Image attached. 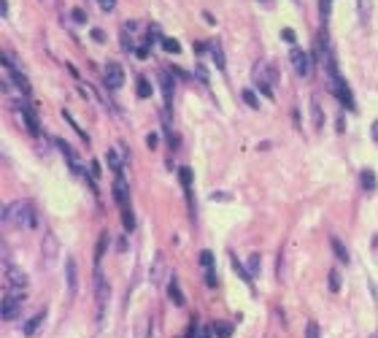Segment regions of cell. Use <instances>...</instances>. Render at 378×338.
Returning a JSON list of instances; mask_svg holds the SVG:
<instances>
[{
  "instance_id": "cell-39",
  "label": "cell",
  "mask_w": 378,
  "mask_h": 338,
  "mask_svg": "<svg viewBox=\"0 0 378 338\" xmlns=\"http://www.w3.org/2000/svg\"><path fill=\"white\" fill-rule=\"evenodd\" d=\"M73 19H76L78 24H87V14H84L81 8H73Z\"/></svg>"
},
{
  "instance_id": "cell-15",
  "label": "cell",
  "mask_w": 378,
  "mask_h": 338,
  "mask_svg": "<svg viewBox=\"0 0 378 338\" xmlns=\"http://www.w3.org/2000/svg\"><path fill=\"white\" fill-rule=\"evenodd\" d=\"M330 246H333V252H335V257H338V260H341L343 265H349V260H351V257H349V252H346V246H343V241H341V238H338V236H333V238H330Z\"/></svg>"
},
{
  "instance_id": "cell-17",
  "label": "cell",
  "mask_w": 378,
  "mask_h": 338,
  "mask_svg": "<svg viewBox=\"0 0 378 338\" xmlns=\"http://www.w3.org/2000/svg\"><path fill=\"white\" fill-rule=\"evenodd\" d=\"M360 184H362V190H365V192H376V187H378L376 174H373L370 168H365L362 174H360Z\"/></svg>"
},
{
  "instance_id": "cell-25",
  "label": "cell",
  "mask_w": 378,
  "mask_h": 338,
  "mask_svg": "<svg viewBox=\"0 0 378 338\" xmlns=\"http://www.w3.org/2000/svg\"><path fill=\"white\" fill-rule=\"evenodd\" d=\"M105 160H108V168L114 170L116 176H122V160H119V154L114 149H108V154H105Z\"/></svg>"
},
{
  "instance_id": "cell-13",
  "label": "cell",
  "mask_w": 378,
  "mask_h": 338,
  "mask_svg": "<svg viewBox=\"0 0 378 338\" xmlns=\"http://www.w3.org/2000/svg\"><path fill=\"white\" fill-rule=\"evenodd\" d=\"M11 82L19 87V92H22L24 98H30L32 95V87H30V82H27V76L22 74V70H11Z\"/></svg>"
},
{
  "instance_id": "cell-47",
  "label": "cell",
  "mask_w": 378,
  "mask_h": 338,
  "mask_svg": "<svg viewBox=\"0 0 378 338\" xmlns=\"http://www.w3.org/2000/svg\"><path fill=\"white\" fill-rule=\"evenodd\" d=\"M0 11H3V16H8V0H0Z\"/></svg>"
},
{
  "instance_id": "cell-35",
  "label": "cell",
  "mask_w": 378,
  "mask_h": 338,
  "mask_svg": "<svg viewBox=\"0 0 378 338\" xmlns=\"http://www.w3.org/2000/svg\"><path fill=\"white\" fill-rule=\"evenodd\" d=\"M200 265H203L205 270L214 268V254H211V249H203V252H200Z\"/></svg>"
},
{
  "instance_id": "cell-37",
  "label": "cell",
  "mask_w": 378,
  "mask_h": 338,
  "mask_svg": "<svg viewBox=\"0 0 378 338\" xmlns=\"http://www.w3.org/2000/svg\"><path fill=\"white\" fill-rule=\"evenodd\" d=\"M281 38H284L287 44H295V41H297V36H295V30H292V28H284V30H281Z\"/></svg>"
},
{
  "instance_id": "cell-43",
  "label": "cell",
  "mask_w": 378,
  "mask_h": 338,
  "mask_svg": "<svg viewBox=\"0 0 378 338\" xmlns=\"http://www.w3.org/2000/svg\"><path fill=\"white\" fill-rule=\"evenodd\" d=\"M135 54H138V60H146L151 52H149V46H141V49H135Z\"/></svg>"
},
{
  "instance_id": "cell-40",
  "label": "cell",
  "mask_w": 378,
  "mask_h": 338,
  "mask_svg": "<svg viewBox=\"0 0 378 338\" xmlns=\"http://www.w3.org/2000/svg\"><path fill=\"white\" fill-rule=\"evenodd\" d=\"M205 284H208V287H216V276H214V268H208V270H205Z\"/></svg>"
},
{
  "instance_id": "cell-49",
  "label": "cell",
  "mask_w": 378,
  "mask_h": 338,
  "mask_svg": "<svg viewBox=\"0 0 378 338\" xmlns=\"http://www.w3.org/2000/svg\"><path fill=\"white\" fill-rule=\"evenodd\" d=\"M373 141H378V119L373 122Z\"/></svg>"
},
{
  "instance_id": "cell-51",
  "label": "cell",
  "mask_w": 378,
  "mask_h": 338,
  "mask_svg": "<svg viewBox=\"0 0 378 338\" xmlns=\"http://www.w3.org/2000/svg\"><path fill=\"white\" fill-rule=\"evenodd\" d=\"M295 3H300V0H295Z\"/></svg>"
},
{
  "instance_id": "cell-42",
  "label": "cell",
  "mask_w": 378,
  "mask_h": 338,
  "mask_svg": "<svg viewBox=\"0 0 378 338\" xmlns=\"http://www.w3.org/2000/svg\"><path fill=\"white\" fill-rule=\"evenodd\" d=\"M89 165H92V168H89V170H92V178H97V176H100V162H97V160H92Z\"/></svg>"
},
{
  "instance_id": "cell-4",
  "label": "cell",
  "mask_w": 378,
  "mask_h": 338,
  "mask_svg": "<svg viewBox=\"0 0 378 338\" xmlns=\"http://www.w3.org/2000/svg\"><path fill=\"white\" fill-rule=\"evenodd\" d=\"M103 84L108 90H119L124 84V68L119 62H105L103 68Z\"/></svg>"
},
{
  "instance_id": "cell-41",
  "label": "cell",
  "mask_w": 378,
  "mask_h": 338,
  "mask_svg": "<svg viewBox=\"0 0 378 338\" xmlns=\"http://www.w3.org/2000/svg\"><path fill=\"white\" fill-rule=\"evenodd\" d=\"M92 41H95V44H105V32L103 30H92Z\"/></svg>"
},
{
  "instance_id": "cell-2",
  "label": "cell",
  "mask_w": 378,
  "mask_h": 338,
  "mask_svg": "<svg viewBox=\"0 0 378 338\" xmlns=\"http://www.w3.org/2000/svg\"><path fill=\"white\" fill-rule=\"evenodd\" d=\"M254 82H257V87H260L268 98L273 95V82H278V68H276V62H260Z\"/></svg>"
},
{
  "instance_id": "cell-36",
  "label": "cell",
  "mask_w": 378,
  "mask_h": 338,
  "mask_svg": "<svg viewBox=\"0 0 378 338\" xmlns=\"http://www.w3.org/2000/svg\"><path fill=\"white\" fill-rule=\"evenodd\" d=\"M243 100H246V106H251V108H260V100H257V95L251 90H243Z\"/></svg>"
},
{
  "instance_id": "cell-32",
  "label": "cell",
  "mask_w": 378,
  "mask_h": 338,
  "mask_svg": "<svg viewBox=\"0 0 378 338\" xmlns=\"http://www.w3.org/2000/svg\"><path fill=\"white\" fill-rule=\"evenodd\" d=\"M341 270H330V292H341Z\"/></svg>"
},
{
  "instance_id": "cell-38",
  "label": "cell",
  "mask_w": 378,
  "mask_h": 338,
  "mask_svg": "<svg viewBox=\"0 0 378 338\" xmlns=\"http://www.w3.org/2000/svg\"><path fill=\"white\" fill-rule=\"evenodd\" d=\"M97 6H100L105 14H108V11H114V8H116V0H97Z\"/></svg>"
},
{
  "instance_id": "cell-33",
  "label": "cell",
  "mask_w": 378,
  "mask_h": 338,
  "mask_svg": "<svg viewBox=\"0 0 378 338\" xmlns=\"http://www.w3.org/2000/svg\"><path fill=\"white\" fill-rule=\"evenodd\" d=\"M360 19L362 24L370 22V0H360Z\"/></svg>"
},
{
  "instance_id": "cell-21",
  "label": "cell",
  "mask_w": 378,
  "mask_h": 338,
  "mask_svg": "<svg viewBox=\"0 0 378 338\" xmlns=\"http://www.w3.org/2000/svg\"><path fill=\"white\" fill-rule=\"evenodd\" d=\"M160 84H162V95H165V100H173V78H170V74H160Z\"/></svg>"
},
{
  "instance_id": "cell-18",
  "label": "cell",
  "mask_w": 378,
  "mask_h": 338,
  "mask_svg": "<svg viewBox=\"0 0 378 338\" xmlns=\"http://www.w3.org/2000/svg\"><path fill=\"white\" fill-rule=\"evenodd\" d=\"M168 295H170V300H173L176 306H184V292H181V287H178L176 276H170V282H168Z\"/></svg>"
},
{
  "instance_id": "cell-48",
  "label": "cell",
  "mask_w": 378,
  "mask_h": 338,
  "mask_svg": "<svg viewBox=\"0 0 378 338\" xmlns=\"http://www.w3.org/2000/svg\"><path fill=\"white\" fill-rule=\"evenodd\" d=\"M227 198H230L227 192H214V200H227Z\"/></svg>"
},
{
  "instance_id": "cell-16",
  "label": "cell",
  "mask_w": 378,
  "mask_h": 338,
  "mask_svg": "<svg viewBox=\"0 0 378 338\" xmlns=\"http://www.w3.org/2000/svg\"><path fill=\"white\" fill-rule=\"evenodd\" d=\"M65 279H68V290H70V295H73V292H76V260H73V257L65 260Z\"/></svg>"
},
{
  "instance_id": "cell-8",
  "label": "cell",
  "mask_w": 378,
  "mask_h": 338,
  "mask_svg": "<svg viewBox=\"0 0 378 338\" xmlns=\"http://www.w3.org/2000/svg\"><path fill=\"white\" fill-rule=\"evenodd\" d=\"M19 308H22V300L5 292V295H3V306H0V311H3V320H5V322H14L16 316H19Z\"/></svg>"
},
{
  "instance_id": "cell-50",
  "label": "cell",
  "mask_w": 378,
  "mask_h": 338,
  "mask_svg": "<svg viewBox=\"0 0 378 338\" xmlns=\"http://www.w3.org/2000/svg\"><path fill=\"white\" fill-rule=\"evenodd\" d=\"M260 3H265V6H270V0H260Z\"/></svg>"
},
{
  "instance_id": "cell-30",
  "label": "cell",
  "mask_w": 378,
  "mask_h": 338,
  "mask_svg": "<svg viewBox=\"0 0 378 338\" xmlns=\"http://www.w3.org/2000/svg\"><path fill=\"white\" fill-rule=\"evenodd\" d=\"M62 116H65V119H68V122H70V128H73V130H76V132H78V136H81V141H84V144H89V136H87V132H84V130H81V124H78V122H76V119H73V116L68 114V111H62Z\"/></svg>"
},
{
  "instance_id": "cell-10",
  "label": "cell",
  "mask_w": 378,
  "mask_h": 338,
  "mask_svg": "<svg viewBox=\"0 0 378 338\" xmlns=\"http://www.w3.org/2000/svg\"><path fill=\"white\" fill-rule=\"evenodd\" d=\"M43 322H46V308H41V311H38V314H35V316H30V320H27V322H24V328H22V333H24V336H27V338H32V336H35V333H38V330H41V328H43Z\"/></svg>"
},
{
  "instance_id": "cell-12",
  "label": "cell",
  "mask_w": 378,
  "mask_h": 338,
  "mask_svg": "<svg viewBox=\"0 0 378 338\" xmlns=\"http://www.w3.org/2000/svg\"><path fill=\"white\" fill-rule=\"evenodd\" d=\"M127 195H130L127 182H124L122 176H116V182H114V200L119 203V206H127Z\"/></svg>"
},
{
  "instance_id": "cell-7",
  "label": "cell",
  "mask_w": 378,
  "mask_h": 338,
  "mask_svg": "<svg viewBox=\"0 0 378 338\" xmlns=\"http://www.w3.org/2000/svg\"><path fill=\"white\" fill-rule=\"evenodd\" d=\"M108 295H111V287H108V282L100 276V270H97V276H95V300H97V311H105V306H108Z\"/></svg>"
},
{
  "instance_id": "cell-23",
  "label": "cell",
  "mask_w": 378,
  "mask_h": 338,
  "mask_svg": "<svg viewBox=\"0 0 378 338\" xmlns=\"http://www.w3.org/2000/svg\"><path fill=\"white\" fill-rule=\"evenodd\" d=\"M105 246H108V233H103L97 238V249H95V270H100V257L105 254Z\"/></svg>"
},
{
  "instance_id": "cell-14",
  "label": "cell",
  "mask_w": 378,
  "mask_h": 338,
  "mask_svg": "<svg viewBox=\"0 0 378 338\" xmlns=\"http://www.w3.org/2000/svg\"><path fill=\"white\" fill-rule=\"evenodd\" d=\"M208 52H211V57H214L216 68L219 70H227V60H224V52H222V46H219V41H211L208 44Z\"/></svg>"
},
{
  "instance_id": "cell-3",
  "label": "cell",
  "mask_w": 378,
  "mask_h": 338,
  "mask_svg": "<svg viewBox=\"0 0 378 338\" xmlns=\"http://www.w3.org/2000/svg\"><path fill=\"white\" fill-rule=\"evenodd\" d=\"M327 84H330V90H333V95L341 100L343 106H346L349 111H357V103H354V95H351V90H349V84L343 82V76L341 74H333L327 78Z\"/></svg>"
},
{
  "instance_id": "cell-9",
  "label": "cell",
  "mask_w": 378,
  "mask_h": 338,
  "mask_svg": "<svg viewBox=\"0 0 378 338\" xmlns=\"http://www.w3.org/2000/svg\"><path fill=\"white\" fill-rule=\"evenodd\" d=\"M292 68L297 70V76H303L306 78L308 74H311V62H308V54L306 52H300V49H292Z\"/></svg>"
},
{
  "instance_id": "cell-11",
  "label": "cell",
  "mask_w": 378,
  "mask_h": 338,
  "mask_svg": "<svg viewBox=\"0 0 378 338\" xmlns=\"http://www.w3.org/2000/svg\"><path fill=\"white\" fill-rule=\"evenodd\" d=\"M162 276H165V254H162V252H157L154 262H151V270H149V279H151V284H160Z\"/></svg>"
},
{
  "instance_id": "cell-22",
  "label": "cell",
  "mask_w": 378,
  "mask_h": 338,
  "mask_svg": "<svg viewBox=\"0 0 378 338\" xmlns=\"http://www.w3.org/2000/svg\"><path fill=\"white\" fill-rule=\"evenodd\" d=\"M311 114H314L316 130H322V128H324V111H322V106H319V98H314V100H311Z\"/></svg>"
},
{
  "instance_id": "cell-19",
  "label": "cell",
  "mask_w": 378,
  "mask_h": 338,
  "mask_svg": "<svg viewBox=\"0 0 378 338\" xmlns=\"http://www.w3.org/2000/svg\"><path fill=\"white\" fill-rule=\"evenodd\" d=\"M135 338H151V316H141L135 322Z\"/></svg>"
},
{
  "instance_id": "cell-6",
  "label": "cell",
  "mask_w": 378,
  "mask_h": 338,
  "mask_svg": "<svg viewBox=\"0 0 378 338\" xmlns=\"http://www.w3.org/2000/svg\"><path fill=\"white\" fill-rule=\"evenodd\" d=\"M16 108H19V114H22V119H24V128H27L32 136H41V122H38V116H35V111H32V106H27V103L19 100Z\"/></svg>"
},
{
  "instance_id": "cell-45",
  "label": "cell",
  "mask_w": 378,
  "mask_h": 338,
  "mask_svg": "<svg viewBox=\"0 0 378 338\" xmlns=\"http://www.w3.org/2000/svg\"><path fill=\"white\" fill-rule=\"evenodd\" d=\"M157 141H160V138H157L154 132H151V136L146 138V144H149V149H157Z\"/></svg>"
},
{
  "instance_id": "cell-46",
  "label": "cell",
  "mask_w": 378,
  "mask_h": 338,
  "mask_svg": "<svg viewBox=\"0 0 378 338\" xmlns=\"http://www.w3.org/2000/svg\"><path fill=\"white\" fill-rule=\"evenodd\" d=\"M116 246H119V252H122V254H124V252H127V238H119V244H116Z\"/></svg>"
},
{
  "instance_id": "cell-5",
  "label": "cell",
  "mask_w": 378,
  "mask_h": 338,
  "mask_svg": "<svg viewBox=\"0 0 378 338\" xmlns=\"http://www.w3.org/2000/svg\"><path fill=\"white\" fill-rule=\"evenodd\" d=\"M41 252H43V262L51 268L54 260H57V254H59V241H57V236L51 233V230H46V233H43V246H41Z\"/></svg>"
},
{
  "instance_id": "cell-24",
  "label": "cell",
  "mask_w": 378,
  "mask_h": 338,
  "mask_svg": "<svg viewBox=\"0 0 378 338\" xmlns=\"http://www.w3.org/2000/svg\"><path fill=\"white\" fill-rule=\"evenodd\" d=\"M122 224H124V230H135V214H132V208L130 206H122Z\"/></svg>"
},
{
  "instance_id": "cell-29",
  "label": "cell",
  "mask_w": 378,
  "mask_h": 338,
  "mask_svg": "<svg viewBox=\"0 0 378 338\" xmlns=\"http://www.w3.org/2000/svg\"><path fill=\"white\" fill-rule=\"evenodd\" d=\"M160 44H162L165 52H170V54H178V52H181V44H178L176 38H160Z\"/></svg>"
},
{
  "instance_id": "cell-44",
  "label": "cell",
  "mask_w": 378,
  "mask_h": 338,
  "mask_svg": "<svg viewBox=\"0 0 378 338\" xmlns=\"http://www.w3.org/2000/svg\"><path fill=\"white\" fill-rule=\"evenodd\" d=\"M122 46H124V49H135V46H132V41H130V36H127V32H122Z\"/></svg>"
},
{
  "instance_id": "cell-26",
  "label": "cell",
  "mask_w": 378,
  "mask_h": 338,
  "mask_svg": "<svg viewBox=\"0 0 378 338\" xmlns=\"http://www.w3.org/2000/svg\"><path fill=\"white\" fill-rule=\"evenodd\" d=\"M211 330H214L219 338H230V336H233V324H227V322H214V324H211Z\"/></svg>"
},
{
  "instance_id": "cell-34",
  "label": "cell",
  "mask_w": 378,
  "mask_h": 338,
  "mask_svg": "<svg viewBox=\"0 0 378 338\" xmlns=\"http://www.w3.org/2000/svg\"><path fill=\"white\" fill-rule=\"evenodd\" d=\"M306 338H322V330H319V322H314L311 320L306 324Z\"/></svg>"
},
{
  "instance_id": "cell-31",
  "label": "cell",
  "mask_w": 378,
  "mask_h": 338,
  "mask_svg": "<svg viewBox=\"0 0 378 338\" xmlns=\"http://www.w3.org/2000/svg\"><path fill=\"white\" fill-rule=\"evenodd\" d=\"M178 178H181V187H184V190L192 187V170H189V165H181V170H178Z\"/></svg>"
},
{
  "instance_id": "cell-27",
  "label": "cell",
  "mask_w": 378,
  "mask_h": 338,
  "mask_svg": "<svg viewBox=\"0 0 378 338\" xmlns=\"http://www.w3.org/2000/svg\"><path fill=\"white\" fill-rule=\"evenodd\" d=\"M230 265H233V268H235V274H238V276H241V279H243V282H251V276H249V270H246V268H243V265H241V260H238V257L233 254V252H230Z\"/></svg>"
},
{
  "instance_id": "cell-28",
  "label": "cell",
  "mask_w": 378,
  "mask_h": 338,
  "mask_svg": "<svg viewBox=\"0 0 378 338\" xmlns=\"http://www.w3.org/2000/svg\"><path fill=\"white\" fill-rule=\"evenodd\" d=\"M260 262H262V257L254 252V254L249 257V265H246V270H249V276H251V279H254V276L260 274Z\"/></svg>"
},
{
  "instance_id": "cell-20",
  "label": "cell",
  "mask_w": 378,
  "mask_h": 338,
  "mask_svg": "<svg viewBox=\"0 0 378 338\" xmlns=\"http://www.w3.org/2000/svg\"><path fill=\"white\" fill-rule=\"evenodd\" d=\"M151 92H154V87H151V82L146 76H138L135 82V95L138 98H151Z\"/></svg>"
},
{
  "instance_id": "cell-1",
  "label": "cell",
  "mask_w": 378,
  "mask_h": 338,
  "mask_svg": "<svg viewBox=\"0 0 378 338\" xmlns=\"http://www.w3.org/2000/svg\"><path fill=\"white\" fill-rule=\"evenodd\" d=\"M3 220L16 224L19 230H35L38 228V208L32 206L30 200H16V203H8L3 208Z\"/></svg>"
}]
</instances>
